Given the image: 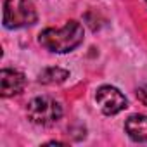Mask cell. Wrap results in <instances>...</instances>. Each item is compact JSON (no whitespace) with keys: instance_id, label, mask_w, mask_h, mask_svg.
I'll return each instance as SVG.
<instances>
[{"instance_id":"1","label":"cell","mask_w":147,"mask_h":147,"mask_svg":"<svg viewBox=\"0 0 147 147\" xmlns=\"http://www.w3.org/2000/svg\"><path fill=\"white\" fill-rule=\"evenodd\" d=\"M85 31L83 26L71 19L62 28H47L38 35V42L43 49L55 52V54H66L75 50L83 42Z\"/></svg>"},{"instance_id":"2","label":"cell","mask_w":147,"mask_h":147,"mask_svg":"<svg viewBox=\"0 0 147 147\" xmlns=\"http://www.w3.org/2000/svg\"><path fill=\"white\" fill-rule=\"evenodd\" d=\"M26 114L31 123L40 126H52L62 118V106L52 97H35L28 102Z\"/></svg>"},{"instance_id":"3","label":"cell","mask_w":147,"mask_h":147,"mask_svg":"<svg viewBox=\"0 0 147 147\" xmlns=\"http://www.w3.org/2000/svg\"><path fill=\"white\" fill-rule=\"evenodd\" d=\"M38 19L35 7L28 0H5L4 2V26L19 30L35 24Z\"/></svg>"},{"instance_id":"4","label":"cell","mask_w":147,"mask_h":147,"mask_svg":"<svg viewBox=\"0 0 147 147\" xmlns=\"http://www.w3.org/2000/svg\"><path fill=\"white\" fill-rule=\"evenodd\" d=\"M95 100H97L99 107L102 109V113L107 116H114V114H118L128 107L126 97L116 87H111V85L99 87L95 92Z\"/></svg>"},{"instance_id":"5","label":"cell","mask_w":147,"mask_h":147,"mask_svg":"<svg viewBox=\"0 0 147 147\" xmlns=\"http://www.w3.org/2000/svg\"><path fill=\"white\" fill-rule=\"evenodd\" d=\"M26 87V78L18 69H2L0 71V94L2 97H14L21 94Z\"/></svg>"},{"instance_id":"6","label":"cell","mask_w":147,"mask_h":147,"mask_svg":"<svg viewBox=\"0 0 147 147\" xmlns=\"http://www.w3.org/2000/svg\"><path fill=\"white\" fill-rule=\"evenodd\" d=\"M125 130L131 140L147 142V116L145 114H131L125 121Z\"/></svg>"},{"instance_id":"7","label":"cell","mask_w":147,"mask_h":147,"mask_svg":"<svg viewBox=\"0 0 147 147\" xmlns=\"http://www.w3.org/2000/svg\"><path fill=\"white\" fill-rule=\"evenodd\" d=\"M69 78V71L62 69V67H45L40 73L38 82L43 85H59L62 82H66Z\"/></svg>"},{"instance_id":"8","label":"cell","mask_w":147,"mask_h":147,"mask_svg":"<svg viewBox=\"0 0 147 147\" xmlns=\"http://www.w3.org/2000/svg\"><path fill=\"white\" fill-rule=\"evenodd\" d=\"M135 95H137V99H138L144 106H147V85L138 87V88H137V92H135Z\"/></svg>"},{"instance_id":"9","label":"cell","mask_w":147,"mask_h":147,"mask_svg":"<svg viewBox=\"0 0 147 147\" xmlns=\"http://www.w3.org/2000/svg\"><path fill=\"white\" fill-rule=\"evenodd\" d=\"M145 2H147V0H145Z\"/></svg>"}]
</instances>
